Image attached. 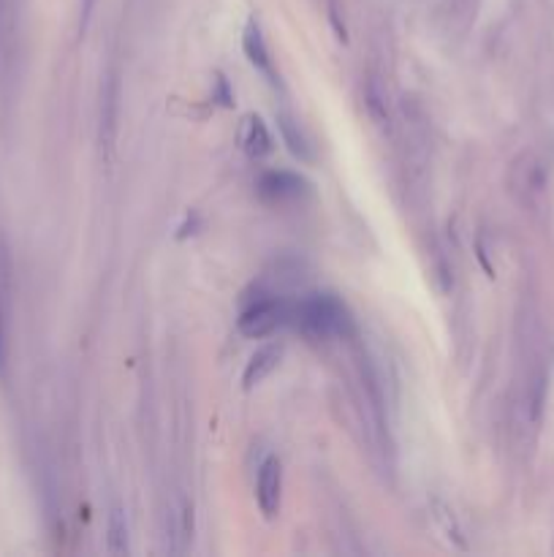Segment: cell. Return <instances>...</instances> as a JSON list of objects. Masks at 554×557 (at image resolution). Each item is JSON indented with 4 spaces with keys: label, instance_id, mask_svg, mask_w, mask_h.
<instances>
[{
    "label": "cell",
    "instance_id": "obj_3",
    "mask_svg": "<svg viewBox=\"0 0 554 557\" xmlns=\"http://www.w3.org/2000/svg\"><path fill=\"white\" fill-rule=\"evenodd\" d=\"M14 288H12V259L9 247L0 242V378L6 375L9 365V337H12V305H14Z\"/></svg>",
    "mask_w": 554,
    "mask_h": 557
},
{
    "label": "cell",
    "instance_id": "obj_5",
    "mask_svg": "<svg viewBox=\"0 0 554 557\" xmlns=\"http://www.w3.org/2000/svg\"><path fill=\"white\" fill-rule=\"evenodd\" d=\"M259 188L272 201H288V199H300L308 191V183L300 175H291V171H267Z\"/></svg>",
    "mask_w": 554,
    "mask_h": 557
},
{
    "label": "cell",
    "instance_id": "obj_4",
    "mask_svg": "<svg viewBox=\"0 0 554 557\" xmlns=\"http://www.w3.org/2000/svg\"><path fill=\"white\" fill-rule=\"evenodd\" d=\"M280 490H283V474H280V459L267 457L259 467V484H255V498H259V508L264 517H275L280 508Z\"/></svg>",
    "mask_w": 554,
    "mask_h": 557
},
{
    "label": "cell",
    "instance_id": "obj_1",
    "mask_svg": "<svg viewBox=\"0 0 554 557\" xmlns=\"http://www.w3.org/2000/svg\"><path fill=\"white\" fill-rule=\"evenodd\" d=\"M291 316L308 334L316 337L346 334L351 329V316L334 294H310L293 308Z\"/></svg>",
    "mask_w": 554,
    "mask_h": 557
},
{
    "label": "cell",
    "instance_id": "obj_7",
    "mask_svg": "<svg viewBox=\"0 0 554 557\" xmlns=\"http://www.w3.org/2000/svg\"><path fill=\"white\" fill-rule=\"evenodd\" d=\"M280 359H283V346H267V349H261V351H255V354L250 357L247 367H245V375H242L245 387L253 389L255 383H261V380L280 365Z\"/></svg>",
    "mask_w": 554,
    "mask_h": 557
},
{
    "label": "cell",
    "instance_id": "obj_10",
    "mask_svg": "<svg viewBox=\"0 0 554 557\" xmlns=\"http://www.w3.org/2000/svg\"><path fill=\"white\" fill-rule=\"evenodd\" d=\"M109 549L114 554L128 552V525H125V514L120 508H114L109 517Z\"/></svg>",
    "mask_w": 554,
    "mask_h": 557
},
{
    "label": "cell",
    "instance_id": "obj_8",
    "mask_svg": "<svg viewBox=\"0 0 554 557\" xmlns=\"http://www.w3.org/2000/svg\"><path fill=\"white\" fill-rule=\"evenodd\" d=\"M242 147L253 158H264L272 153V137L267 131V125L261 117H247L242 128Z\"/></svg>",
    "mask_w": 554,
    "mask_h": 557
},
{
    "label": "cell",
    "instance_id": "obj_2",
    "mask_svg": "<svg viewBox=\"0 0 554 557\" xmlns=\"http://www.w3.org/2000/svg\"><path fill=\"white\" fill-rule=\"evenodd\" d=\"M291 316V310L280 302L277 296L267 294V296H255L253 302L245 305L242 316H239V329L247 337H267L272 334L285 318Z\"/></svg>",
    "mask_w": 554,
    "mask_h": 557
},
{
    "label": "cell",
    "instance_id": "obj_6",
    "mask_svg": "<svg viewBox=\"0 0 554 557\" xmlns=\"http://www.w3.org/2000/svg\"><path fill=\"white\" fill-rule=\"evenodd\" d=\"M242 47H245V55L247 60L259 68L269 82H275V71H272V60H269V50L264 44V35H261V27L255 20L247 22L245 27V35H242Z\"/></svg>",
    "mask_w": 554,
    "mask_h": 557
},
{
    "label": "cell",
    "instance_id": "obj_9",
    "mask_svg": "<svg viewBox=\"0 0 554 557\" xmlns=\"http://www.w3.org/2000/svg\"><path fill=\"white\" fill-rule=\"evenodd\" d=\"M280 128H283V139H285L288 150H291L293 155H300L302 161H313V150H310L305 134H302V131H296V128H293V120H291L288 114H280Z\"/></svg>",
    "mask_w": 554,
    "mask_h": 557
}]
</instances>
